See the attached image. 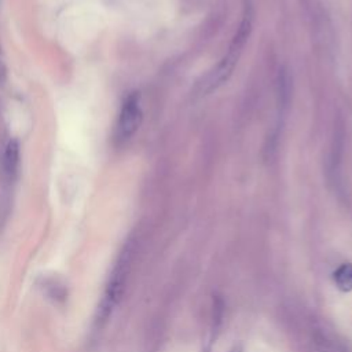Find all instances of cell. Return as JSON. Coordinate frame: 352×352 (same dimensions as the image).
I'll use <instances>...</instances> for the list:
<instances>
[{
	"label": "cell",
	"mask_w": 352,
	"mask_h": 352,
	"mask_svg": "<svg viewBox=\"0 0 352 352\" xmlns=\"http://www.w3.org/2000/svg\"><path fill=\"white\" fill-rule=\"evenodd\" d=\"M336 286L342 292L352 290V263L341 264L333 274Z\"/></svg>",
	"instance_id": "5b68a950"
},
{
	"label": "cell",
	"mask_w": 352,
	"mask_h": 352,
	"mask_svg": "<svg viewBox=\"0 0 352 352\" xmlns=\"http://www.w3.org/2000/svg\"><path fill=\"white\" fill-rule=\"evenodd\" d=\"M252 26H253V14L250 8H246L245 15L238 26V30L235 32L228 45L227 54L221 58V60L216 65V67H213L198 84L197 92L199 95H209L210 92L220 88L231 77L241 58L243 47L252 33Z\"/></svg>",
	"instance_id": "6da1fadb"
},
{
	"label": "cell",
	"mask_w": 352,
	"mask_h": 352,
	"mask_svg": "<svg viewBox=\"0 0 352 352\" xmlns=\"http://www.w3.org/2000/svg\"><path fill=\"white\" fill-rule=\"evenodd\" d=\"M19 166V144L16 140H10L4 155H3V169L6 176L12 180L18 172Z\"/></svg>",
	"instance_id": "277c9868"
},
{
	"label": "cell",
	"mask_w": 352,
	"mask_h": 352,
	"mask_svg": "<svg viewBox=\"0 0 352 352\" xmlns=\"http://www.w3.org/2000/svg\"><path fill=\"white\" fill-rule=\"evenodd\" d=\"M131 256H132V249L131 245H125L122 252L118 254L114 267L110 272L109 280L106 283L104 287V293L102 296L100 304L98 307V314L95 318V326L98 329H100L106 320L109 319L111 311L114 309V307L118 304L125 283H126V278L129 274V267H131Z\"/></svg>",
	"instance_id": "7a4b0ae2"
},
{
	"label": "cell",
	"mask_w": 352,
	"mask_h": 352,
	"mask_svg": "<svg viewBox=\"0 0 352 352\" xmlns=\"http://www.w3.org/2000/svg\"><path fill=\"white\" fill-rule=\"evenodd\" d=\"M143 120L139 92H131L122 102L118 120L116 124V140L124 144L138 132Z\"/></svg>",
	"instance_id": "3957f363"
}]
</instances>
